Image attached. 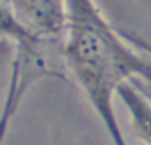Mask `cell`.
I'll list each match as a JSON object with an SVG mask.
<instances>
[{"mask_svg":"<svg viewBox=\"0 0 151 145\" xmlns=\"http://www.w3.org/2000/svg\"><path fill=\"white\" fill-rule=\"evenodd\" d=\"M2 7L37 37L59 36L68 28L66 0H2Z\"/></svg>","mask_w":151,"mask_h":145,"instance_id":"1","label":"cell"}]
</instances>
